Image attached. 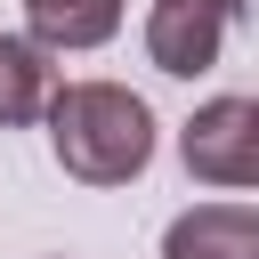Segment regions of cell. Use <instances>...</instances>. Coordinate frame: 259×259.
<instances>
[{"label": "cell", "mask_w": 259, "mask_h": 259, "mask_svg": "<svg viewBox=\"0 0 259 259\" xmlns=\"http://www.w3.org/2000/svg\"><path fill=\"white\" fill-rule=\"evenodd\" d=\"M49 146L81 186H130L154 162V113L121 81H65L49 97Z\"/></svg>", "instance_id": "6da1fadb"}, {"label": "cell", "mask_w": 259, "mask_h": 259, "mask_svg": "<svg viewBox=\"0 0 259 259\" xmlns=\"http://www.w3.org/2000/svg\"><path fill=\"white\" fill-rule=\"evenodd\" d=\"M178 154L202 186H259V105L251 97H210L186 121Z\"/></svg>", "instance_id": "7a4b0ae2"}, {"label": "cell", "mask_w": 259, "mask_h": 259, "mask_svg": "<svg viewBox=\"0 0 259 259\" xmlns=\"http://www.w3.org/2000/svg\"><path fill=\"white\" fill-rule=\"evenodd\" d=\"M227 24H235V8H227V0H154V8H146V57H154L162 73L194 81V73H210V65H219Z\"/></svg>", "instance_id": "3957f363"}, {"label": "cell", "mask_w": 259, "mask_h": 259, "mask_svg": "<svg viewBox=\"0 0 259 259\" xmlns=\"http://www.w3.org/2000/svg\"><path fill=\"white\" fill-rule=\"evenodd\" d=\"M162 259H259V210L251 202H194L170 219Z\"/></svg>", "instance_id": "277c9868"}, {"label": "cell", "mask_w": 259, "mask_h": 259, "mask_svg": "<svg viewBox=\"0 0 259 259\" xmlns=\"http://www.w3.org/2000/svg\"><path fill=\"white\" fill-rule=\"evenodd\" d=\"M57 89H65V81H57L49 49L24 40V32H0V121H40Z\"/></svg>", "instance_id": "5b68a950"}, {"label": "cell", "mask_w": 259, "mask_h": 259, "mask_svg": "<svg viewBox=\"0 0 259 259\" xmlns=\"http://www.w3.org/2000/svg\"><path fill=\"white\" fill-rule=\"evenodd\" d=\"M24 40H40L49 57L57 49H97L121 32V0H24Z\"/></svg>", "instance_id": "8992f818"}, {"label": "cell", "mask_w": 259, "mask_h": 259, "mask_svg": "<svg viewBox=\"0 0 259 259\" xmlns=\"http://www.w3.org/2000/svg\"><path fill=\"white\" fill-rule=\"evenodd\" d=\"M227 8H235V16H243V0H227Z\"/></svg>", "instance_id": "52a82bcc"}]
</instances>
